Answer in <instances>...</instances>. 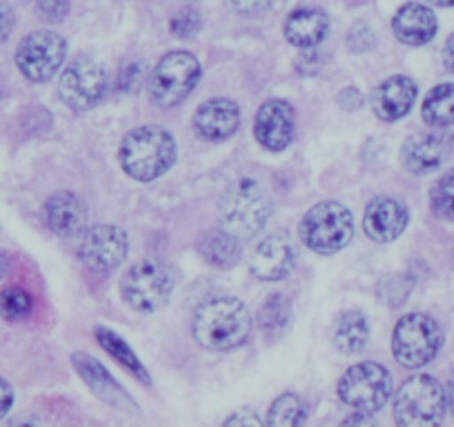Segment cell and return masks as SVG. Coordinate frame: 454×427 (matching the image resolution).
Here are the masks:
<instances>
[{"mask_svg": "<svg viewBox=\"0 0 454 427\" xmlns=\"http://www.w3.org/2000/svg\"><path fill=\"white\" fill-rule=\"evenodd\" d=\"M47 225L59 237H72L81 232L87 219V207L72 191H56L45 203Z\"/></svg>", "mask_w": 454, "mask_h": 427, "instance_id": "obj_21", "label": "cell"}, {"mask_svg": "<svg viewBox=\"0 0 454 427\" xmlns=\"http://www.w3.org/2000/svg\"><path fill=\"white\" fill-rule=\"evenodd\" d=\"M305 421V405L296 394H281L268 412L265 427H301Z\"/></svg>", "mask_w": 454, "mask_h": 427, "instance_id": "obj_27", "label": "cell"}, {"mask_svg": "<svg viewBox=\"0 0 454 427\" xmlns=\"http://www.w3.org/2000/svg\"><path fill=\"white\" fill-rule=\"evenodd\" d=\"M12 405H14V390H12L10 383H5L0 378V421L5 418V414L12 409Z\"/></svg>", "mask_w": 454, "mask_h": 427, "instance_id": "obj_37", "label": "cell"}, {"mask_svg": "<svg viewBox=\"0 0 454 427\" xmlns=\"http://www.w3.org/2000/svg\"><path fill=\"white\" fill-rule=\"evenodd\" d=\"M430 207L434 216L454 221V169L445 172L430 190Z\"/></svg>", "mask_w": 454, "mask_h": 427, "instance_id": "obj_30", "label": "cell"}, {"mask_svg": "<svg viewBox=\"0 0 454 427\" xmlns=\"http://www.w3.org/2000/svg\"><path fill=\"white\" fill-rule=\"evenodd\" d=\"M259 323L263 328V332H268L270 337H277V334L286 332L287 325L292 323L290 300L281 294L270 296L259 312Z\"/></svg>", "mask_w": 454, "mask_h": 427, "instance_id": "obj_28", "label": "cell"}, {"mask_svg": "<svg viewBox=\"0 0 454 427\" xmlns=\"http://www.w3.org/2000/svg\"><path fill=\"white\" fill-rule=\"evenodd\" d=\"M454 145V138L443 129H430V132H417L403 143L401 150V159L408 172L417 174V176H426V174L434 172L445 159L450 156Z\"/></svg>", "mask_w": 454, "mask_h": 427, "instance_id": "obj_13", "label": "cell"}, {"mask_svg": "<svg viewBox=\"0 0 454 427\" xmlns=\"http://www.w3.org/2000/svg\"><path fill=\"white\" fill-rule=\"evenodd\" d=\"M392 396V377L383 365L365 361L352 365L339 381V399L359 414H374Z\"/></svg>", "mask_w": 454, "mask_h": 427, "instance_id": "obj_8", "label": "cell"}, {"mask_svg": "<svg viewBox=\"0 0 454 427\" xmlns=\"http://www.w3.org/2000/svg\"><path fill=\"white\" fill-rule=\"evenodd\" d=\"M443 387L430 374H417L399 387L395 396L396 427H441L445 416Z\"/></svg>", "mask_w": 454, "mask_h": 427, "instance_id": "obj_3", "label": "cell"}, {"mask_svg": "<svg viewBox=\"0 0 454 427\" xmlns=\"http://www.w3.org/2000/svg\"><path fill=\"white\" fill-rule=\"evenodd\" d=\"M408 228V209L396 198L379 196L364 214V229L374 243H392Z\"/></svg>", "mask_w": 454, "mask_h": 427, "instance_id": "obj_17", "label": "cell"}, {"mask_svg": "<svg viewBox=\"0 0 454 427\" xmlns=\"http://www.w3.org/2000/svg\"><path fill=\"white\" fill-rule=\"evenodd\" d=\"M339 427H377V425H374V421H370V414L356 412L352 414V416H348Z\"/></svg>", "mask_w": 454, "mask_h": 427, "instance_id": "obj_38", "label": "cell"}, {"mask_svg": "<svg viewBox=\"0 0 454 427\" xmlns=\"http://www.w3.org/2000/svg\"><path fill=\"white\" fill-rule=\"evenodd\" d=\"M254 136L268 151H283L294 138V110L286 100H268L254 119Z\"/></svg>", "mask_w": 454, "mask_h": 427, "instance_id": "obj_14", "label": "cell"}, {"mask_svg": "<svg viewBox=\"0 0 454 427\" xmlns=\"http://www.w3.org/2000/svg\"><path fill=\"white\" fill-rule=\"evenodd\" d=\"M14 29V12L10 10L7 3L0 0V43H5Z\"/></svg>", "mask_w": 454, "mask_h": 427, "instance_id": "obj_35", "label": "cell"}, {"mask_svg": "<svg viewBox=\"0 0 454 427\" xmlns=\"http://www.w3.org/2000/svg\"><path fill=\"white\" fill-rule=\"evenodd\" d=\"M221 427H263V423L252 412H234L232 416H227L223 421Z\"/></svg>", "mask_w": 454, "mask_h": 427, "instance_id": "obj_34", "label": "cell"}, {"mask_svg": "<svg viewBox=\"0 0 454 427\" xmlns=\"http://www.w3.org/2000/svg\"><path fill=\"white\" fill-rule=\"evenodd\" d=\"M270 214H272V200L268 191L256 181H239L232 190L227 191L223 200V229L241 241L252 238L265 228Z\"/></svg>", "mask_w": 454, "mask_h": 427, "instance_id": "obj_5", "label": "cell"}, {"mask_svg": "<svg viewBox=\"0 0 454 427\" xmlns=\"http://www.w3.org/2000/svg\"><path fill=\"white\" fill-rule=\"evenodd\" d=\"M443 345L439 323L427 314H405L392 334V352L403 368L417 369L430 363Z\"/></svg>", "mask_w": 454, "mask_h": 427, "instance_id": "obj_6", "label": "cell"}, {"mask_svg": "<svg viewBox=\"0 0 454 427\" xmlns=\"http://www.w3.org/2000/svg\"><path fill=\"white\" fill-rule=\"evenodd\" d=\"M194 338L214 352H227L243 345L252 332V316L246 305L232 296H218L200 305L192 323Z\"/></svg>", "mask_w": 454, "mask_h": 427, "instance_id": "obj_1", "label": "cell"}, {"mask_svg": "<svg viewBox=\"0 0 454 427\" xmlns=\"http://www.w3.org/2000/svg\"><path fill=\"white\" fill-rule=\"evenodd\" d=\"M392 29L401 43L410 47H421L430 43L436 34V16L430 7L421 3H405L392 19Z\"/></svg>", "mask_w": 454, "mask_h": 427, "instance_id": "obj_20", "label": "cell"}, {"mask_svg": "<svg viewBox=\"0 0 454 427\" xmlns=\"http://www.w3.org/2000/svg\"><path fill=\"white\" fill-rule=\"evenodd\" d=\"M355 237V221L350 209L334 200H325L309 209L301 221L299 238L317 254H336Z\"/></svg>", "mask_w": 454, "mask_h": 427, "instance_id": "obj_4", "label": "cell"}, {"mask_svg": "<svg viewBox=\"0 0 454 427\" xmlns=\"http://www.w3.org/2000/svg\"><path fill=\"white\" fill-rule=\"evenodd\" d=\"M34 300L23 287H7L0 291V314L10 323H19L32 314Z\"/></svg>", "mask_w": 454, "mask_h": 427, "instance_id": "obj_29", "label": "cell"}, {"mask_svg": "<svg viewBox=\"0 0 454 427\" xmlns=\"http://www.w3.org/2000/svg\"><path fill=\"white\" fill-rule=\"evenodd\" d=\"M128 234L114 225H96L87 229L78 245V256L91 272L107 274L121 268L128 256Z\"/></svg>", "mask_w": 454, "mask_h": 427, "instance_id": "obj_12", "label": "cell"}, {"mask_svg": "<svg viewBox=\"0 0 454 427\" xmlns=\"http://www.w3.org/2000/svg\"><path fill=\"white\" fill-rule=\"evenodd\" d=\"M94 337H96V341H98V345L103 347V350L107 352V354L112 356L116 363L123 365V368L128 369L132 377H137L138 381H143L150 385V374H147V369L143 368V363L138 361V356L134 354L132 347L125 343V338H121L119 334L112 332V330H107V328H96Z\"/></svg>", "mask_w": 454, "mask_h": 427, "instance_id": "obj_25", "label": "cell"}, {"mask_svg": "<svg viewBox=\"0 0 454 427\" xmlns=\"http://www.w3.org/2000/svg\"><path fill=\"white\" fill-rule=\"evenodd\" d=\"M65 56H67L65 38L50 29H43L20 41L16 50V65L27 81L47 82L65 63Z\"/></svg>", "mask_w": 454, "mask_h": 427, "instance_id": "obj_10", "label": "cell"}, {"mask_svg": "<svg viewBox=\"0 0 454 427\" xmlns=\"http://www.w3.org/2000/svg\"><path fill=\"white\" fill-rule=\"evenodd\" d=\"M72 365L76 368V372L81 374L82 381L90 385V390L98 396L100 400L109 403L116 409H125V412H137V403L132 400V396L114 381L112 374L90 354H82V352H76L72 356Z\"/></svg>", "mask_w": 454, "mask_h": 427, "instance_id": "obj_16", "label": "cell"}, {"mask_svg": "<svg viewBox=\"0 0 454 427\" xmlns=\"http://www.w3.org/2000/svg\"><path fill=\"white\" fill-rule=\"evenodd\" d=\"M143 82V67L137 63H129L125 65V69L121 72V78H119V87L123 91H128V94H132V91H137L138 87H141Z\"/></svg>", "mask_w": 454, "mask_h": 427, "instance_id": "obj_33", "label": "cell"}, {"mask_svg": "<svg viewBox=\"0 0 454 427\" xmlns=\"http://www.w3.org/2000/svg\"><path fill=\"white\" fill-rule=\"evenodd\" d=\"M174 290L172 269L160 260H141L121 278V296L137 312H156L169 300Z\"/></svg>", "mask_w": 454, "mask_h": 427, "instance_id": "obj_7", "label": "cell"}, {"mask_svg": "<svg viewBox=\"0 0 454 427\" xmlns=\"http://www.w3.org/2000/svg\"><path fill=\"white\" fill-rule=\"evenodd\" d=\"M12 269V256L0 250V278H5Z\"/></svg>", "mask_w": 454, "mask_h": 427, "instance_id": "obj_40", "label": "cell"}, {"mask_svg": "<svg viewBox=\"0 0 454 427\" xmlns=\"http://www.w3.org/2000/svg\"><path fill=\"white\" fill-rule=\"evenodd\" d=\"M199 29H200V16L196 14V10H192V7H185V10H181L172 20H169V32H172L176 38H183V41L196 36Z\"/></svg>", "mask_w": 454, "mask_h": 427, "instance_id": "obj_31", "label": "cell"}, {"mask_svg": "<svg viewBox=\"0 0 454 427\" xmlns=\"http://www.w3.org/2000/svg\"><path fill=\"white\" fill-rule=\"evenodd\" d=\"M448 403H450V409H452V414H454V374H452V378H450V385H448Z\"/></svg>", "mask_w": 454, "mask_h": 427, "instance_id": "obj_41", "label": "cell"}, {"mask_svg": "<svg viewBox=\"0 0 454 427\" xmlns=\"http://www.w3.org/2000/svg\"><path fill=\"white\" fill-rule=\"evenodd\" d=\"M432 3L439 7H454V0H432Z\"/></svg>", "mask_w": 454, "mask_h": 427, "instance_id": "obj_42", "label": "cell"}, {"mask_svg": "<svg viewBox=\"0 0 454 427\" xmlns=\"http://www.w3.org/2000/svg\"><path fill=\"white\" fill-rule=\"evenodd\" d=\"M36 12L47 23H60L69 14V0H36Z\"/></svg>", "mask_w": 454, "mask_h": 427, "instance_id": "obj_32", "label": "cell"}, {"mask_svg": "<svg viewBox=\"0 0 454 427\" xmlns=\"http://www.w3.org/2000/svg\"><path fill=\"white\" fill-rule=\"evenodd\" d=\"M199 78L200 65L190 51H169L159 60L154 74H152V100L165 110L176 107L192 94Z\"/></svg>", "mask_w": 454, "mask_h": 427, "instance_id": "obj_9", "label": "cell"}, {"mask_svg": "<svg viewBox=\"0 0 454 427\" xmlns=\"http://www.w3.org/2000/svg\"><path fill=\"white\" fill-rule=\"evenodd\" d=\"M199 252L214 268H232L241 256V241L227 229H212L199 241Z\"/></svg>", "mask_w": 454, "mask_h": 427, "instance_id": "obj_24", "label": "cell"}, {"mask_svg": "<svg viewBox=\"0 0 454 427\" xmlns=\"http://www.w3.org/2000/svg\"><path fill=\"white\" fill-rule=\"evenodd\" d=\"M296 260L294 243L287 234H270L254 247L250 269L261 281H281L292 272Z\"/></svg>", "mask_w": 454, "mask_h": 427, "instance_id": "obj_15", "label": "cell"}, {"mask_svg": "<svg viewBox=\"0 0 454 427\" xmlns=\"http://www.w3.org/2000/svg\"><path fill=\"white\" fill-rule=\"evenodd\" d=\"M123 172L138 182H152L176 163V141L168 129L145 125L125 134L119 150Z\"/></svg>", "mask_w": 454, "mask_h": 427, "instance_id": "obj_2", "label": "cell"}, {"mask_svg": "<svg viewBox=\"0 0 454 427\" xmlns=\"http://www.w3.org/2000/svg\"><path fill=\"white\" fill-rule=\"evenodd\" d=\"M370 338V328L368 321L361 312L356 309H348V312L340 314L336 318V328H334V347L346 356L361 354L368 345Z\"/></svg>", "mask_w": 454, "mask_h": 427, "instance_id": "obj_23", "label": "cell"}, {"mask_svg": "<svg viewBox=\"0 0 454 427\" xmlns=\"http://www.w3.org/2000/svg\"><path fill=\"white\" fill-rule=\"evenodd\" d=\"M272 0H230V5L237 12L243 14H256V12H263Z\"/></svg>", "mask_w": 454, "mask_h": 427, "instance_id": "obj_36", "label": "cell"}, {"mask_svg": "<svg viewBox=\"0 0 454 427\" xmlns=\"http://www.w3.org/2000/svg\"><path fill=\"white\" fill-rule=\"evenodd\" d=\"M423 120L430 128H450L454 123V85L452 82H443L430 89L426 96L421 107Z\"/></svg>", "mask_w": 454, "mask_h": 427, "instance_id": "obj_26", "label": "cell"}, {"mask_svg": "<svg viewBox=\"0 0 454 427\" xmlns=\"http://www.w3.org/2000/svg\"><path fill=\"white\" fill-rule=\"evenodd\" d=\"M105 91H107V74L96 60L76 58L60 74V100L78 114L98 105L103 100Z\"/></svg>", "mask_w": 454, "mask_h": 427, "instance_id": "obj_11", "label": "cell"}, {"mask_svg": "<svg viewBox=\"0 0 454 427\" xmlns=\"http://www.w3.org/2000/svg\"><path fill=\"white\" fill-rule=\"evenodd\" d=\"M241 123L239 105L230 98H212L194 114V129L203 141L218 143L232 136Z\"/></svg>", "mask_w": 454, "mask_h": 427, "instance_id": "obj_18", "label": "cell"}, {"mask_svg": "<svg viewBox=\"0 0 454 427\" xmlns=\"http://www.w3.org/2000/svg\"><path fill=\"white\" fill-rule=\"evenodd\" d=\"M417 100V82L408 76H390L372 91L370 105L377 119L386 123L403 119Z\"/></svg>", "mask_w": 454, "mask_h": 427, "instance_id": "obj_19", "label": "cell"}, {"mask_svg": "<svg viewBox=\"0 0 454 427\" xmlns=\"http://www.w3.org/2000/svg\"><path fill=\"white\" fill-rule=\"evenodd\" d=\"M443 65L448 72L454 74V34L448 38V43L443 47Z\"/></svg>", "mask_w": 454, "mask_h": 427, "instance_id": "obj_39", "label": "cell"}, {"mask_svg": "<svg viewBox=\"0 0 454 427\" xmlns=\"http://www.w3.org/2000/svg\"><path fill=\"white\" fill-rule=\"evenodd\" d=\"M330 29L325 12L318 7H299L286 19V38L299 50H312Z\"/></svg>", "mask_w": 454, "mask_h": 427, "instance_id": "obj_22", "label": "cell"}]
</instances>
